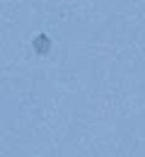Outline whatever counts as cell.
I'll use <instances>...</instances> for the list:
<instances>
[{
	"label": "cell",
	"mask_w": 145,
	"mask_h": 157,
	"mask_svg": "<svg viewBox=\"0 0 145 157\" xmlns=\"http://www.w3.org/2000/svg\"><path fill=\"white\" fill-rule=\"evenodd\" d=\"M32 48H34V53L46 56V53H51V51H53V41H51V36H48L46 32H41V34H36V36H34Z\"/></svg>",
	"instance_id": "6da1fadb"
}]
</instances>
